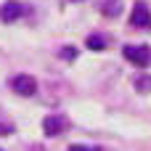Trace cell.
<instances>
[{
  "label": "cell",
  "instance_id": "10",
  "mask_svg": "<svg viewBox=\"0 0 151 151\" xmlns=\"http://www.w3.org/2000/svg\"><path fill=\"white\" fill-rule=\"evenodd\" d=\"M69 151H98V149H93V146H82V143H74V146H69Z\"/></svg>",
  "mask_w": 151,
  "mask_h": 151
},
{
  "label": "cell",
  "instance_id": "6",
  "mask_svg": "<svg viewBox=\"0 0 151 151\" xmlns=\"http://www.w3.org/2000/svg\"><path fill=\"white\" fill-rule=\"evenodd\" d=\"M101 11L109 19H117L122 13V0H101Z\"/></svg>",
  "mask_w": 151,
  "mask_h": 151
},
{
  "label": "cell",
  "instance_id": "9",
  "mask_svg": "<svg viewBox=\"0 0 151 151\" xmlns=\"http://www.w3.org/2000/svg\"><path fill=\"white\" fill-rule=\"evenodd\" d=\"M58 56H61L64 61H74V58H77V48H74V45H64Z\"/></svg>",
  "mask_w": 151,
  "mask_h": 151
},
{
  "label": "cell",
  "instance_id": "4",
  "mask_svg": "<svg viewBox=\"0 0 151 151\" xmlns=\"http://www.w3.org/2000/svg\"><path fill=\"white\" fill-rule=\"evenodd\" d=\"M130 24L138 27V29H149V27H151V11H149L146 3H135L133 16H130Z\"/></svg>",
  "mask_w": 151,
  "mask_h": 151
},
{
  "label": "cell",
  "instance_id": "7",
  "mask_svg": "<svg viewBox=\"0 0 151 151\" xmlns=\"http://www.w3.org/2000/svg\"><path fill=\"white\" fill-rule=\"evenodd\" d=\"M85 42H88V48H90V50H104V48H106V40H104L101 35H90Z\"/></svg>",
  "mask_w": 151,
  "mask_h": 151
},
{
  "label": "cell",
  "instance_id": "3",
  "mask_svg": "<svg viewBox=\"0 0 151 151\" xmlns=\"http://www.w3.org/2000/svg\"><path fill=\"white\" fill-rule=\"evenodd\" d=\"M11 90L19 96H32L37 90V80L29 74H16V77H11Z\"/></svg>",
  "mask_w": 151,
  "mask_h": 151
},
{
  "label": "cell",
  "instance_id": "8",
  "mask_svg": "<svg viewBox=\"0 0 151 151\" xmlns=\"http://www.w3.org/2000/svg\"><path fill=\"white\" fill-rule=\"evenodd\" d=\"M135 90H138V93H149V90H151V74H149V77H138V80H135Z\"/></svg>",
  "mask_w": 151,
  "mask_h": 151
},
{
  "label": "cell",
  "instance_id": "1",
  "mask_svg": "<svg viewBox=\"0 0 151 151\" xmlns=\"http://www.w3.org/2000/svg\"><path fill=\"white\" fill-rule=\"evenodd\" d=\"M42 130H45V135H50V138L64 135V133L69 130V119H66L64 114H50V117L42 119Z\"/></svg>",
  "mask_w": 151,
  "mask_h": 151
},
{
  "label": "cell",
  "instance_id": "5",
  "mask_svg": "<svg viewBox=\"0 0 151 151\" xmlns=\"http://www.w3.org/2000/svg\"><path fill=\"white\" fill-rule=\"evenodd\" d=\"M24 11H27V8H24L19 0H8V3L0 5V19H3V21H16V19L24 16Z\"/></svg>",
  "mask_w": 151,
  "mask_h": 151
},
{
  "label": "cell",
  "instance_id": "2",
  "mask_svg": "<svg viewBox=\"0 0 151 151\" xmlns=\"http://www.w3.org/2000/svg\"><path fill=\"white\" fill-rule=\"evenodd\" d=\"M125 58L133 61L135 66H149L151 50H149V45H125Z\"/></svg>",
  "mask_w": 151,
  "mask_h": 151
}]
</instances>
